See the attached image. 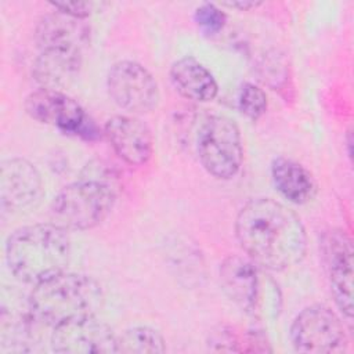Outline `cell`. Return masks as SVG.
I'll return each instance as SVG.
<instances>
[{
    "label": "cell",
    "mask_w": 354,
    "mask_h": 354,
    "mask_svg": "<svg viewBox=\"0 0 354 354\" xmlns=\"http://www.w3.org/2000/svg\"><path fill=\"white\" fill-rule=\"evenodd\" d=\"M170 79L183 97L196 102H209L218 91L210 71L192 57L177 59L170 68Z\"/></svg>",
    "instance_id": "obj_15"
},
{
    "label": "cell",
    "mask_w": 354,
    "mask_h": 354,
    "mask_svg": "<svg viewBox=\"0 0 354 354\" xmlns=\"http://www.w3.org/2000/svg\"><path fill=\"white\" fill-rule=\"evenodd\" d=\"M1 326H0V350L1 353H22L32 351L37 344V330L39 322L26 310L7 308L4 304L1 307Z\"/></svg>",
    "instance_id": "obj_17"
},
{
    "label": "cell",
    "mask_w": 354,
    "mask_h": 354,
    "mask_svg": "<svg viewBox=\"0 0 354 354\" xmlns=\"http://www.w3.org/2000/svg\"><path fill=\"white\" fill-rule=\"evenodd\" d=\"M105 136L113 151L131 166L147 163L153 152V138L149 127L129 115H115L104 126Z\"/></svg>",
    "instance_id": "obj_13"
},
{
    "label": "cell",
    "mask_w": 354,
    "mask_h": 354,
    "mask_svg": "<svg viewBox=\"0 0 354 354\" xmlns=\"http://www.w3.org/2000/svg\"><path fill=\"white\" fill-rule=\"evenodd\" d=\"M41 195V178L36 167L26 159L3 160L0 176V202L4 212H21Z\"/></svg>",
    "instance_id": "obj_12"
},
{
    "label": "cell",
    "mask_w": 354,
    "mask_h": 354,
    "mask_svg": "<svg viewBox=\"0 0 354 354\" xmlns=\"http://www.w3.org/2000/svg\"><path fill=\"white\" fill-rule=\"evenodd\" d=\"M26 113L44 124L53 126L65 134L95 140L100 130L83 106L61 90L39 88L32 91L24 102Z\"/></svg>",
    "instance_id": "obj_6"
},
{
    "label": "cell",
    "mask_w": 354,
    "mask_h": 354,
    "mask_svg": "<svg viewBox=\"0 0 354 354\" xmlns=\"http://www.w3.org/2000/svg\"><path fill=\"white\" fill-rule=\"evenodd\" d=\"M71 259L66 230L54 223L15 230L6 243L10 271L22 282L39 283L65 271Z\"/></svg>",
    "instance_id": "obj_2"
},
{
    "label": "cell",
    "mask_w": 354,
    "mask_h": 354,
    "mask_svg": "<svg viewBox=\"0 0 354 354\" xmlns=\"http://www.w3.org/2000/svg\"><path fill=\"white\" fill-rule=\"evenodd\" d=\"M271 178L278 192L296 205L307 203L317 192V184L310 171L288 158L281 156L272 160Z\"/></svg>",
    "instance_id": "obj_16"
},
{
    "label": "cell",
    "mask_w": 354,
    "mask_h": 354,
    "mask_svg": "<svg viewBox=\"0 0 354 354\" xmlns=\"http://www.w3.org/2000/svg\"><path fill=\"white\" fill-rule=\"evenodd\" d=\"M106 87L113 102L129 112H149L159 101L156 80L145 66L134 61L113 64L108 72Z\"/></svg>",
    "instance_id": "obj_8"
},
{
    "label": "cell",
    "mask_w": 354,
    "mask_h": 354,
    "mask_svg": "<svg viewBox=\"0 0 354 354\" xmlns=\"http://www.w3.org/2000/svg\"><path fill=\"white\" fill-rule=\"evenodd\" d=\"M116 336L106 324L95 317H88L55 326L51 335V347L55 353H116Z\"/></svg>",
    "instance_id": "obj_10"
},
{
    "label": "cell",
    "mask_w": 354,
    "mask_h": 354,
    "mask_svg": "<svg viewBox=\"0 0 354 354\" xmlns=\"http://www.w3.org/2000/svg\"><path fill=\"white\" fill-rule=\"evenodd\" d=\"M82 55L41 51L33 65V76L44 88L59 90L79 73Z\"/></svg>",
    "instance_id": "obj_18"
},
{
    "label": "cell",
    "mask_w": 354,
    "mask_h": 354,
    "mask_svg": "<svg viewBox=\"0 0 354 354\" xmlns=\"http://www.w3.org/2000/svg\"><path fill=\"white\" fill-rule=\"evenodd\" d=\"M346 142H347V153H348V156L351 158V153H353V151H351V145H353V134H351V130L347 131Z\"/></svg>",
    "instance_id": "obj_24"
},
{
    "label": "cell",
    "mask_w": 354,
    "mask_h": 354,
    "mask_svg": "<svg viewBox=\"0 0 354 354\" xmlns=\"http://www.w3.org/2000/svg\"><path fill=\"white\" fill-rule=\"evenodd\" d=\"M50 4L53 8L58 10V12L77 19H84L93 11V4L87 1H54Z\"/></svg>",
    "instance_id": "obj_22"
},
{
    "label": "cell",
    "mask_w": 354,
    "mask_h": 354,
    "mask_svg": "<svg viewBox=\"0 0 354 354\" xmlns=\"http://www.w3.org/2000/svg\"><path fill=\"white\" fill-rule=\"evenodd\" d=\"M196 149L202 166L216 178H232L241 169L243 159L241 131L227 116L213 115L202 123Z\"/></svg>",
    "instance_id": "obj_5"
},
{
    "label": "cell",
    "mask_w": 354,
    "mask_h": 354,
    "mask_svg": "<svg viewBox=\"0 0 354 354\" xmlns=\"http://www.w3.org/2000/svg\"><path fill=\"white\" fill-rule=\"evenodd\" d=\"M220 283L225 295L246 313L259 307L261 282L257 266L241 256H230L220 266Z\"/></svg>",
    "instance_id": "obj_14"
},
{
    "label": "cell",
    "mask_w": 354,
    "mask_h": 354,
    "mask_svg": "<svg viewBox=\"0 0 354 354\" xmlns=\"http://www.w3.org/2000/svg\"><path fill=\"white\" fill-rule=\"evenodd\" d=\"M322 253L335 303L351 330L353 325V243L342 230L324 235Z\"/></svg>",
    "instance_id": "obj_9"
},
{
    "label": "cell",
    "mask_w": 354,
    "mask_h": 354,
    "mask_svg": "<svg viewBox=\"0 0 354 354\" xmlns=\"http://www.w3.org/2000/svg\"><path fill=\"white\" fill-rule=\"evenodd\" d=\"M163 336L149 326H134L116 336V353H163Z\"/></svg>",
    "instance_id": "obj_19"
},
{
    "label": "cell",
    "mask_w": 354,
    "mask_h": 354,
    "mask_svg": "<svg viewBox=\"0 0 354 354\" xmlns=\"http://www.w3.org/2000/svg\"><path fill=\"white\" fill-rule=\"evenodd\" d=\"M195 22L206 33L214 35L220 32L227 21V15L216 4L203 3L195 10Z\"/></svg>",
    "instance_id": "obj_21"
},
{
    "label": "cell",
    "mask_w": 354,
    "mask_h": 354,
    "mask_svg": "<svg viewBox=\"0 0 354 354\" xmlns=\"http://www.w3.org/2000/svg\"><path fill=\"white\" fill-rule=\"evenodd\" d=\"M116 201V188L109 174L91 173L64 187L53 199L50 216L66 231H84L102 223Z\"/></svg>",
    "instance_id": "obj_4"
},
{
    "label": "cell",
    "mask_w": 354,
    "mask_h": 354,
    "mask_svg": "<svg viewBox=\"0 0 354 354\" xmlns=\"http://www.w3.org/2000/svg\"><path fill=\"white\" fill-rule=\"evenodd\" d=\"M236 239L248 257L260 267L282 271L300 263L307 235L300 218L270 198L246 202L235 220Z\"/></svg>",
    "instance_id": "obj_1"
},
{
    "label": "cell",
    "mask_w": 354,
    "mask_h": 354,
    "mask_svg": "<svg viewBox=\"0 0 354 354\" xmlns=\"http://www.w3.org/2000/svg\"><path fill=\"white\" fill-rule=\"evenodd\" d=\"M290 340L300 353H339L347 346L344 326L339 317L324 304L303 308L290 325Z\"/></svg>",
    "instance_id": "obj_7"
},
{
    "label": "cell",
    "mask_w": 354,
    "mask_h": 354,
    "mask_svg": "<svg viewBox=\"0 0 354 354\" xmlns=\"http://www.w3.org/2000/svg\"><path fill=\"white\" fill-rule=\"evenodd\" d=\"M261 3L260 1H231V3H223L221 6L223 7H230V8H238V10H242V11H248V10H252V8H256L259 7Z\"/></svg>",
    "instance_id": "obj_23"
},
{
    "label": "cell",
    "mask_w": 354,
    "mask_h": 354,
    "mask_svg": "<svg viewBox=\"0 0 354 354\" xmlns=\"http://www.w3.org/2000/svg\"><path fill=\"white\" fill-rule=\"evenodd\" d=\"M35 37L40 51L82 55L90 43V28L83 19L57 11L39 19Z\"/></svg>",
    "instance_id": "obj_11"
},
{
    "label": "cell",
    "mask_w": 354,
    "mask_h": 354,
    "mask_svg": "<svg viewBox=\"0 0 354 354\" xmlns=\"http://www.w3.org/2000/svg\"><path fill=\"white\" fill-rule=\"evenodd\" d=\"M238 108L246 118L257 120L267 109L266 93L252 83H245L239 90Z\"/></svg>",
    "instance_id": "obj_20"
},
{
    "label": "cell",
    "mask_w": 354,
    "mask_h": 354,
    "mask_svg": "<svg viewBox=\"0 0 354 354\" xmlns=\"http://www.w3.org/2000/svg\"><path fill=\"white\" fill-rule=\"evenodd\" d=\"M28 303L39 324L55 328L95 317L104 304V292L94 278L64 271L36 283Z\"/></svg>",
    "instance_id": "obj_3"
}]
</instances>
